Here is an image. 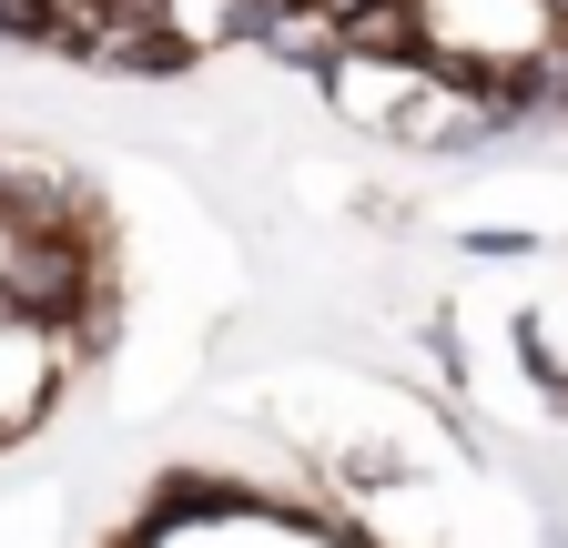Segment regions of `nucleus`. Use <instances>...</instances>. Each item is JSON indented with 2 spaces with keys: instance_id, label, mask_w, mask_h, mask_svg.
I'll use <instances>...</instances> for the list:
<instances>
[{
  "instance_id": "obj_1",
  "label": "nucleus",
  "mask_w": 568,
  "mask_h": 548,
  "mask_svg": "<svg viewBox=\"0 0 568 548\" xmlns=\"http://www.w3.org/2000/svg\"><path fill=\"white\" fill-rule=\"evenodd\" d=\"M0 305L71 315V325L112 335V234H102V203L71 173L31 163V153H0Z\"/></svg>"
}]
</instances>
